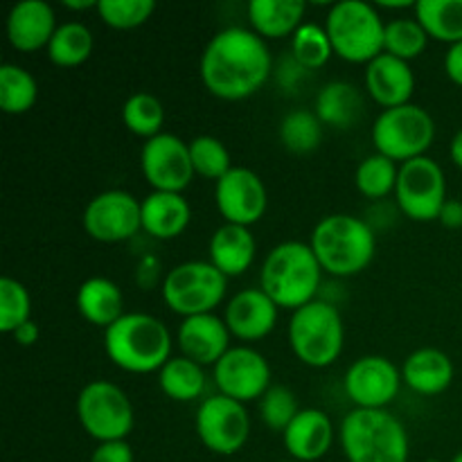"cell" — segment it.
<instances>
[{
    "instance_id": "42",
    "label": "cell",
    "mask_w": 462,
    "mask_h": 462,
    "mask_svg": "<svg viewBox=\"0 0 462 462\" xmlns=\"http://www.w3.org/2000/svg\"><path fill=\"white\" fill-rule=\"evenodd\" d=\"M90 462H134V449L126 440L99 442L90 454Z\"/></svg>"
},
{
    "instance_id": "18",
    "label": "cell",
    "mask_w": 462,
    "mask_h": 462,
    "mask_svg": "<svg viewBox=\"0 0 462 462\" xmlns=\"http://www.w3.org/2000/svg\"><path fill=\"white\" fill-rule=\"evenodd\" d=\"M278 310L280 307L260 287L242 289L230 298L224 320L235 338L253 343L262 341L273 332L278 323Z\"/></svg>"
},
{
    "instance_id": "3",
    "label": "cell",
    "mask_w": 462,
    "mask_h": 462,
    "mask_svg": "<svg viewBox=\"0 0 462 462\" xmlns=\"http://www.w3.org/2000/svg\"><path fill=\"white\" fill-rule=\"evenodd\" d=\"M323 266L305 242H282L266 255L260 271V289L280 310H300L316 300Z\"/></svg>"
},
{
    "instance_id": "13",
    "label": "cell",
    "mask_w": 462,
    "mask_h": 462,
    "mask_svg": "<svg viewBox=\"0 0 462 462\" xmlns=\"http://www.w3.org/2000/svg\"><path fill=\"white\" fill-rule=\"evenodd\" d=\"M86 235L95 242L120 244L143 230L140 201L125 189H106L88 201L81 215Z\"/></svg>"
},
{
    "instance_id": "41",
    "label": "cell",
    "mask_w": 462,
    "mask_h": 462,
    "mask_svg": "<svg viewBox=\"0 0 462 462\" xmlns=\"http://www.w3.org/2000/svg\"><path fill=\"white\" fill-rule=\"evenodd\" d=\"M300 413L296 395L284 386H271L260 400V418L271 431L284 433V429Z\"/></svg>"
},
{
    "instance_id": "30",
    "label": "cell",
    "mask_w": 462,
    "mask_h": 462,
    "mask_svg": "<svg viewBox=\"0 0 462 462\" xmlns=\"http://www.w3.org/2000/svg\"><path fill=\"white\" fill-rule=\"evenodd\" d=\"M158 386L170 400L194 402L206 391V373L203 365L185 356H171L158 373Z\"/></svg>"
},
{
    "instance_id": "47",
    "label": "cell",
    "mask_w": 462,
    "mask_h": 462,
    "mask_svg": "<svg viewBox=\"0 0 462 462\" xmlns=\"http://www.w3.org/2000/svg\"><path fill=\"white\" fill-rule=\"evenodd\" d=\"M449 156H451V161H454V165L462 170V129L454 135V140H451Z\"/></svg>"
},
{
    "instance_id": "48",
    "label": "cell",
    "mask_w": 462,
    "mask_h": 462,
    "mask_svg": "<svg viewBox=\"0 0 462 462\" xmlns=\"http://www.w3.org/2000/svg\"><path fill=\"white\" fill-rule=\"evenodd\" d=\"M63 7L72 9V12H84V9H97V3H93V0H66Z\"/></svg>"
},
{
    "instance_id": "12",
    "label": "cell",
    "mask_w": 462,
    "mask_h": 462,
    "mask_svg": "<svg viewBox=\"0 0 462 462\" xmlns=\"http://www.w3.org/2000/svg\"><path fill=\"white\" fill-rule=\"evenodd\" d=\"M194 427L201 445L217 456H235L251 436L246 406L226 395L206 397L197 411Z\"/></svg>"
},
{
    "instance_id": "9",
    "label": "cell",
    "mask_w": 462,
    "mask_h": 462,
    "mask_svg": "<svg viewBox=\"0 0 462 462\" xmlns=\"http://www.w3.org/2000/svg\"><path fill=\"white\" fill-rule=\"evenodd\" d=\"M228 289V278L210 262H183L162 278V300L174 314H215Z\"/></svg>"
},
{
    "instance_id": "36",
    "label": "cell",
    "mask_w": 462,
    "mask_h": 462,
    "mask_svg": "<svg viewBox=\"0 0 462 462\" xmlns=\"http://www.w3.org/2000/svg\"><path fill=\"white\" fill-rule=\"evenodd\" d=\"M397 176H400V167H397L395 161L382 156V153H373V156L361 161V165L356 167L355 185L365 199L377 201V199H383L391 192H395Z\"/></svg>"
},
{
    "instance_id": "50",
    "label": "cell",
    "mask_w": 462,
    "mask_h": 462,
    "mask_svg": "<svg viewBox=\"0 0 462 462\" xmlns=\"http://www.w3.org/2000/svg\"><path fill=\"white\" fill-rule=\"evenodd\" d=\"M424 462H445V460H438V458H429V460H424Z\"/></svg>"
},
{
    "instance_id": "39",
    "label": "cell",
    "mask_w": 462,
    "mask_h": 462,
    "mask_svg": "<svg viewBox=\"0 0 462 462\" xmlns=\"http://www.w3.org/2000/svg\"><path fill=\"white\" fill-rule=\"evenodd\" d=\"M32 298L25 284L14 278L0 280V332L14 334L21 325L30 323Z\"/></svg>"
},
{
    "instance_id": "10",
    "label": "cell",
    "mask_w": 462,
    "mask_h": 462,
    "mask_svg": "<svg viewBox=\"0 0 462 462\" xmlns=\"http://www.w3.org/2000/svg\"><path fill=\"white\" fill-rule=\"evenodd\" d=\"M77 418L81 429L97 442L126 440L134 431V406L126 393L106 379H95L77 397Z\"/></svg>"
},
{
    "instance_id": "11",
    "label": "cell",
    "mask_w": 462,
    "mask_h": 462,
    "mask_svg": "<svg viewBox=\"0 0 462 462\" xmlns=\"http://www.w3.org/2000/svg\"><path fill=\"white\" fill-rule=\"evenodd\" d=\"M397 206L409 219L427 224L440 217L447 201V179L433 158L422 156L400 165L395 188Z\"/></svg>"
},
{
    "instance_id": "26",
    "label": "cell",
    "mask_w": 462,
    "mask_h": 462,
    "mask_svg": "<svg viewBox=\"0 0 462 462\" xmlns=\"http://www.w3.org/2000/svg\"><path fill=\"white\" fill-rule=\"evenodd\" d=\"M77 310L81 319L90 325L108 329L116 320H120L125 311V296L113 280L95 275L81 282L77 291Z\"/></svg>"
},
{
    "instance_id": "1",
    "label": "cell",
    "mask_w": 462,
    "mask_h": 462,
    "mask_svg": "<svg viewBox=\"0 0 462 462\" xmlns=\"http://www.w3.org/2000/svg\"><path fill=\"white\" fill-rule=\"evenodd\" d=\"M273 70L269 45L246 27H226L208 41L199 72L208 93L224 102L255 95Z\"/></svg>"
},
{
    "instance_id": "22",
    "label": "cell",
    "mask_w": 462,
    "mask_h": 462,
    "mask_svg": "<svg viewBox=\"0 0 462 462\" xmlns=\"http://www.w3.org/2000/svg\"><path fill=\"white\" fill-rule=\"evenodd\" d=\"M284 449L296 462H316L323 458L334 442V424L320 409H300L282 433Z\"/></svg>"
},
{
    "instance_id": "33",
    "label": "cell",
    "mask_w": 462,
    "mask_h": 462,
    "mask_svg": "<svg viewBox=\"0 0 462 462\" xmlns=\"http://www.w3.org/2000/svg\"><path fill=\"white\" fill-rule=\"evenodd\" d=\"M323 129L325 125L319 120L316 111L298 108V111L287 113L280 122V143L284 144L287 152L305 156V153L316 152L320 147Z\"/></svg>"
},
{
    "instance_id": "28",
    "label": "cell",
    "mask_w": 462,
    "mask_h": 462,
    "mask_svg": "<svg viewBox=\"0 0 462 462\" xmlns=\"http://www.w3.org/2000/svg\"><path fill=\"white\" fill-rule=\"evenodd\" d=\"M316 116L332 129H352L364 116V97L350 81H329L316 95Z\"/></svg>"
},
{
    "instance_id": "35",
    "label": "cell",
    "mask_w": 462,
    "mask_h": 462,
    "mask_svg": "<svg viewBox=\"0 0 462 462\" xmlns=\"http://www.w3.org/2000/svg\"><path fill=\"white\" fill-rule=\"evenodd\" d=\"M334 48L325 27L302 23L291 36V59L302 70H319L332 59Z\"/></svg>"
},
{
    "instance_id": "16",
    "label": "cell",
    "mask_w": 462,
    "mask_h": 462,
    "mask_svg": "<svg viewBox=\"0 0 462 462\" xmlns=\"http://www.w3.org/2000/svg\"><path fill=\"white\" fill-rule=\"evenodd\" d=\"M343 386L355 409H386L400 395L402 370L386 356H361L347 368Z\"/></svg>"
},
{
    "instance_id": "25",
    "label": "cell",
    "mask_w": 462,
    "mask_h": 462,
    "mask_svg": "<svg viewBox=\"0 0 462 462\" xmlns=\"http://www.w3.org/2000/svg\"><path fill=\"white\" fill-rule=\"evenodd\" d=\"M255 251V237L251 235V230L244 226L224 224L210 237V246H208L210 260L208 262L215 264L226 278H237L251 269Z\"/></svg>"
},
{
    "instance_id": "6",
    "label": "cell",
    "mask_w": 462,
    "mask_h": 462,
    "mask_svg": "<svg viewBox=\"0 0 462 462\" xmlns=\"http://www.w3.org/2000/svg\"><path fill=\"white\" fill-rule=\"evenodd\" d=\"M289 346L298 361L310 368H328L337 364L346 346L341 311L325 300H314L291 311Z\"/></svg>"
},
{
    "instance_id": "38",
    "label": "cell",
    "mask_w": 462,
    "mask_h": 462,
    "mask_svg": "<svg viewBox=\"0 0 462 462\" xmlns=\"http://www.w3.org/2000/svg\"><path fill=\"white\" fill-rule=\"evenodd\" d=\"M189 158H192L194 174L215 180V183L235 167L226 144L215 135H197L189 143Z\"/></svg>"
},
{
    "instance_id": "8",
    "label": "cell",
    "mask_w": 462,
    "mask_h": 462,
    "mask_svg": "<svg viewBox=\"0 0 462 462\" xmlns=\"http://www.w3.org/2000/svg\"><path fill=\"white\" fill-rule=\"evenodd\" d=\"M433 140H436V122L431 113L418 104L386 108L379 113L373 125V144L377 153L400 165L422 158Z\"/></svg>"
},
{
    "instance_id": "44",
    "label": "cell",
    "mask_w": 462,
    "mask_h": 462,
    "mask_svg": "<svg viewBox=\"0 0 462 462\" xmlns=\"http://www.w3.org/2000/svg\"><path fill=\"white\" fill-rule=\"evenodd\" d=\"M445 72L456 86H462V41L456 45H449V50H447Z\"/></svg>"
},
{
    "instance_id": "17",
    "label": "cell",
    "mask_w": 462,
    "mask_h": 462,
    "mask_svg": "<svg viewBox=\"0 0 462 462\" xmlns=\"http://www.w3.org/2000/svg\"><path fill=\"white\" fill-rule=\"evenodd\" d=\"M215 201L226 224L251 228L264 217L269 194L255 171L235 165L224 179L217 180Z\"/></svg>"
},
{
    "instance_id": "46",
    "label": "cell",
    "mask_w": 462,
    "mask_h": 462,
    "mask_svg": "<svg viewBox=\"0 0 462 462\" xmlns=\"http://www.w3.org/2000/svg\"><path fill=\"white\" fill-rule=\"evenodd\" d=\"M12 337H14V341H16L18 346H23V347L34 346V343L39 341V325H36L34 320H30V323L21 325V328H18L16 332L12 334Z\"/></svg>"
},
{
    "instance_id": "45",
    "label": "cell",
    "mask_w": 462,
    "mask_h": 462,
    "mask_svg": "<svg viewBox=\"0 0 462 462\" xmlns=\"http://www.w3.org/2000/svg\"><path fill=\"white\" fill-rule=\"evenodd\" d=\"M438 221L449 230L462 228V201H458V199H447Z\"/></svg>"
},
{
    "instance_id": "5",
    "label": "cell",
    "mask_w": 462,
    "mask_h": 462,
    "mask_svg": "<svg viewBox=\"0 0 462 462\" xmlns=\"http://www.w3.org/2000/svg\"><path fill=\"white\" fill-rule=\"evenodd\" d=\"M310 246L325 273L352 278L370 266L377 251V237L359 217L329 215L316 224Z\"/></svg>"
},
{
    "instance_id": "15",
    "label": "cell",
    "mask_w": 462,
    "mask_h": 462,
    "mask_svg": "<svg viewBox=\"0 0 462 462\" xmlns=\"http://www.w3.org/2000/svg\"><path fill=\"white\" fill-rule=\"evenodd\" d=\"M215 383L219 395L246 404V402L262 400L269 391L271 365L257 350L248 346H235L226 352L215 365Z\"/></svg>"
},
{
    "instance_id": "31",
    "label": "cell",
    "mask_w": 462,
    "mask_h": 462,
    "mask_svg": "<svg viewBox=\"0 0 462 462\" xmlns=\"http://www.w3.org/2000/svg\"><path fill=\"white\" fill-rule=\"evenodd\" d=\"M93 32L79 21L63 23L57 27L48 50V59L59 68H77L93 54Z\"/></svg>"
},
{
    "instance_id": "27",
    "label": "cell",
    "mask_w": 462,
    "mask_h": 462,
    "mask_svg": "<svg viewBox=\"0 0 462 462\" xmlns=\"http://www.w3.org/2000/svg\"><path fill=\"white\" fill-rule=\"evenodd\" d=\"M305 3L300 0H251L248 21L253 32L264 41L284 39L296 34L305 18Z\"/></svg>"
},
{
    "instance_id": "29",
    "label": "cell",
    "mask_w": 462,
    "mask_h": 462,
    "mask_svg": "<svg viewBox=\"0 0 462 462\" xmlns=\"http://www.w3.org/2000/svg\"><path fill=\"white\" fill-rule=\"evenodd\" d=\"M415 18L429 39L456 45L462 41V0H420Z\"/></svg>"
},
{
    "instance_id": "32",
    "label": "cell",
    "mask_w": 462,
    "mask_h": 462,
    "mask_svg": "<svg viewBox=\"0 0 462 462\" xmlns=\"http://www.w3.org/2000/svg\"><path fill=\"white\" fill-rule=\"evenodd\" d=\"M39 97V84L25 68L16 63L0 66V108L7 116H23L30 111Z\"/></svg>"
},
{
    "instance_id": "21",
    "label": "cell",
    "mask_w": 462,
    "mask_h": 462,
    "mask_svg": "<svg viewBox=\"0 0 462 462\" xmlns=\"http://www.w3.org/2000/svg\"><path fill=\"white\" fill-rule=\"evenodd\" d=\"M365 90L379 106H383V111L411 104L415 75L409 61H402L386 52L379 54L365 68Z\"/></svg>"
},
{
    "instance_id": "4",
    "label": "cell",
    "mask_w": 462,
    "mask_h": 462,
    "mask_svg": "<svg viewBox=\"0 0 462 462\" xmlns=\"http://www.w3.org/2000/svg\"><path fill=\"white\" fill-rule=\"evenodd\" d=\"M338 440L347 462H409V433L388 409L350 411L338 429Z\"/></svg>"
},
{
    "instance_id": "23",
    "label": "cell",
    "mask_w": 462,
    "mask_h": 462,
    "mask_svg": "<svg viewBox=\"0 0 462 462\" xmlns=\"http://www.w3.org/2000/svg\"><path fill=\"white\" fill-rule=\"evenodd\" d=\"M454 361L436 347H420L406 356L402 365V382L424 397L442 395L454 382Z\"/></svg>"
},
{
    "instance_id": "40",
    "label": "cell",
    "mask_w": 462,
    "mask_h": 462,
    "mask_svg": "<svg viewBox=\"0 0 462 462\" xmlns=\"http://www.w3.org/2000/svg\"><path fill=\"white\" fill-rule=\"evenodd\" d=\"M156 12L153 0H99L97 14L113 30H135Z\"/></svg>"
},
{
    "instance_id": "37",
    "label": "cell",
    "mask_w": 462,
    "mask_h": 462,
    "mask_svg": "<svg viewBox=\"0 0 462 462\" xmlns=\"http://www.w3.org/2000/svg\"><path fill=\"white\" fill-rule=\"evenodd\" d=\"M429 43V34L418 18H395L386 23V34H383V52L411 61L424 52Z\"/></svg>"
},
{
    "instance_id": "51",
    "label": "cell",
    "mask_w": 462,
    "mask_h": 462,
    "mask_svg": "<svg viewBox=\"0 0 462 462\" xmlns=\"http://www.w3.org/2000/svg\"><path fill=\"white\" fill-rule=\"evenodd\" d=\"M280 462H296V460H291V458H289V460H280Z\"/></svg>"
},
{
    "instance_id": "2",
    "label": "cell",
    "mask_w": 462,
    "mask_h": 462,
    "mask_svg": "<svg viewBox=\"0 0 462 462\" xmlns=\"http://www.w3.org/2000/svg\"><path fill=\"white\" fill-rule=\"evenodd\" d=\"M104 350L113 365L131 374L161 373L171 359V337L162 320L143 311H126L104 329Z\"/></svg>"
},
{
    "instance_id": "43",
    "label": "cell",
    "mask_w": 462,
    "mask_h": 462,
    "mask_svg": "<svg viewBox=\"0 0 462 462\" xmlns=\"http://www.w3.org/2000/svg\"><path fill=\"white\" fill-rule=\"evenodd\" d=\"M161 262L156 255H144L138 264V284L143 289L156 287V282L161 280Z\"/></svg>"
},
{
    "instance_id": "7",
    "label": "cell",
    "mask_w": 462,
    "mask_h": 462,
    "mask_svg": "<svg viewBox=\"0 0 462 462\" xmlns=\"http://www.w3.org/2000/svg\"><path fill=\"white\" fill-rule=\"evenodd\" d=\"M325 32L334 54L347 63H365L383 54L386 23L377 9L361 0H341L332 5L325 18Z\"/></svg>"
},
{
    "instance_id": "24",
    "label": "cell",
    "mask_w": 462,
    "mask_h": 462,
    "mask_svg": "<svg viewBox=\"0 0 462 462\" xmlns=\"http://www.w3.org/2000/svg\"><path fill=\"white\" fill-rule=\"evenodd\" d=\"M140 217L143 230L153 239H176L185 233L192 210L183 194L174 192H152L140 201Z\"/></svg>"
},
{
    "instance_id": "34",
    "label": "cell",
    "mask_w": 462,
    "mask_h": 462,
    "mask_svg": "<svg viewBox=\"0 0 462 462\" xmlns=\"http://www.w3.org/2000/svg\"><path fill=\"white\" fill-rule=\"evenodd\" d=\"M122 122L134 135L144 140L156 138L162 134V122H165V106L161 99L152 93H135L122 106Z\"/></svg>"
},
{
    "instance_id": "49",
    "label": "cell",
    "mask_w": 462,
    "mask_h": 462,
    "mask_svg": "<svg viewBox=\"0 0 462 462\" xmlns=\"http://www.w3.org/2000/svg\"><path fill=\"white\" fill-rule=\"evenodd\" d=\"M451 462H462V451H458V454L454 456V460H451Z\"/></svg>"
},
{
    "instance_id": "14",
    "label": "cell",
    "mask_w": 462,
    "mask_h": 462,
    "mask_svg": "<svg viewBox=\"0 0 462 462\" xmlns=\"http://www.w3.org/2000/svg\"><path fill=\"white\" fill-rule=\"evenodd\" d=\"M140 170L153 192L183 194L197 176L189 158V143L165 131L144 143L140 152Z\"/></svg>"
},
{
    "instance_id": "19",
    "label": "cell",
    "mask_w": 462,
    "mask_h": 462,
    "mask_svg": "<svg viewBox=\"0 0 462 462\" xmlns=\"http://www.w3.org/2000/svg\"><path fill=\"white\" fill-rule=\"evenodd\" d=\"M176 338H179L180 356L199 365L215 368L221 356L230 350L233 334L224 319L217 314H201L183 319Z\"/></svg>"
},
{
    "instance_id": "20",
    "label": "cell",
    "mask_w": 462,
    "mask_h": 462,
    "mask_svg": "<svg viewBox=\"0 0 462 462\" xmlns=\"http://www.w3.org/2000/svg\"><path fill=\"white\" fill-rule=\"evenodd\" d=\"M57 16L45 0H21L7 16V39L18 52L48 48L57 32Z\"/></svg>"
}]
</instances>
